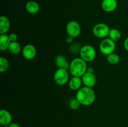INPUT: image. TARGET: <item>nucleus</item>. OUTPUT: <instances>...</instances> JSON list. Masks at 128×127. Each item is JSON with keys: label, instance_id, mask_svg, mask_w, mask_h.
Masks as SVG:
<instances>
[{"label": "nucleus", "instance_id": "nucleus-1", "mask_svg": "<svg viewBox=\"0 0 128 127\" xmlns=\"http://www.w3.org/2000/svg\"><path fill=\"white\" fill-rule=\"evenodd\" d=\"M76 98L81 105L90 106L95 101L96 93L92 88L84 86L78 90Z\"/></svg>", "mask_w": 128, "mask_h": 127}, {"label": "nucleus", "instance_id": "nucleus-2", "mask_svg": "<svg viewBox=\"0 0 128 127\" xmlns=\"http://www.w3.org/2000/svg\"><path fill=\"white\" fill-rule=\"evenodd\" d=\"M87 64L86 61L81 57H77L72 60L70 63V73L74 77H82L87 71Z\"/></svg>", "mask_w": 128, "mask_h": 127}, {"label": "nucleus", "instance_id": "nucleus-3", "mask_svg": "<svg viewBox=\"0 0 128 127\" xmlns=\"http://www.w3.org/2000/svg\"><path fill=\"white\" fill-rule=\"evenodd\" d=\"M80 57L86 62H91L96 56L95 49L90 45H85L82 46L80 51Z\"/></svg>", "mask_w": 128, "mask_h": 127}, {"label": "nucleus", "instance_id": "nucleus-4", "mask_svg": "<svg viewBox=\"0 0 128 127\" xmlns=\"http://www.w3.org/2000/svg\"><path fill=\"white\" fill-rule=\"evenodd\" d=\"M116 44L114 41L111 39H104L101 41L100 45V49L101 53L105 56H108L111 54L114 53Z\"/></svg>", "mask_w": 128, "mask_h": 127}, {"label": "nucleus", "instance_id": "nucleus-5", "mask_svg": "<svg viewBox=\"0 0 128 127\" xmlns=\"http://www.w3.org/2000/svg\"><path fill=\"white\" fill-rule=\"evenodd\" d=\"M110 29L107 24L104 23H98L92 28V33L98 38H104L109 36Z\"/></svg>", "mask_w": 128, "mask_h": 127}, {"label": "nucleus", "instance_id": "nucleus-6", "mask_svg": "<svg viewBox=\"0 0 128 127\" xmlns=\"http://www.w3.org/2000/svg\"><path fill=\"white\" fill-rule=\"evenodd\" d=\"M54 80L58 85H64L69 80V73L67 70L58 68L54 74Z\"/></svg>", "mask_w": 128, "mask_h": 127}, {"label": "nucleus", "instance_id": "nucleus-7", "mask_svg": "<svg viewBox=\"0 0 128 127\" xmlns=\"http://www.w3.org/2000/svg\"><path fill=\"white\" fill-rule=\"evenodd\" d=\"M66 32L69 36L77 37L81 34V26L80 24L75 21H70L66 26Z\"/></svg>", "mask_w": 128, "mask_h": 127}, {"label": "nucleus", "instance_id": "nucleus-8", "mask_svg": "<svg viewBox=\"0 0 128 127\" xmlns=\"http://www.w3.org/2000/svg\"><path fill=\"white\" fill-rule=\"evenodd\" d=\"M81 77H82L81 78H82V83L86 87L92 88L96 85V77L94 73L86 72Z\"/></svg>", "mask_w": 128, "mask_h": 127}, {"label": "nucleus", "instance_id": "nucleus-9", "mask_svg": "<svg viewBox=\"0 0 128 127\" xmlns=\"http://www.w3.org/2000/svg\"><path fill=\"white\" fill-rule=\"evenodd\" d=\"M24 58L27 60H31L36 56V49L32 44H27L23 47L22 51Z\"/></svg>", "mask_w": 128, "mask_h": 127}, {"label": "nucleus", "instance_id": "nucleus-10", "mask_svg": "<svg viewBox=\"0 0 128 127\" xmlns=\"http://www.w3.org/2000/svg\"><path fill=\"white\" fill-rule=\"evenodd\" d=\"M118 6L117 0H102L101 7L105 12H111L114 11Z\"/></svg>", "mask_w": 128, "mask_h": 127}, {"label": "nucleus", "instance_id": "nucleus-11", "mask_svg": "<svg viewBox=\"0 0 128 127\" xmlns=\"http://www.w3.org/2000/svg\"><path fill=\"white\" fill-rule=\"evenodd\" d=\"M12 121V116L10 112L2 109L0 111V123L2 126L8 127Z\"/></svg>", "mask_w": 128, "mask_h": 127}, {"label": "nucleus", "instance_id": "nucleus-12", "mask_svg": "<svg viewBox=\"0 0 128 127\" xmlns=\"http://www.w3.org/2000/svg\"><path fill=\"white\" fill-rule=\"evenodd\" d=\"M82 81V78L80 77H72L68 82L69 87L71 90L74 91H78L81 88Z\"/></svg>", "mask_w": 128, "mask_h": 127}, {"label": "nucleus", "instance_id": "nucleus-13", "mask_svg": "<svg viewBox=\"0 0 128 127\" xmlns=\"http://www.w3.org/2000/svg\"><path fill=\"white\" fill-rule=\"evenodd\" d=\"M55 64L58 68H64V69L68 70L70 68V64H69L66 57L62 55H58L56 57Z\"/></svg>", "mask_w": 128, "mask_h": 127}, {"label": "nucleus", "instance_id": "nucleus-14", "mask_svg": "<svg viewBox=\"0 0 128 127\" xmlns=\"http://www.w3.org/2000/svg\"><path fill=\"white\" fill-rule=\"evenodd\" d=\"M10 27V21L7 17L2 16L0 17V34H5Z\"/></svg>", "mask_w": 128, "mask_h": 127}, {"label": "nucleus", "instance_id": "nucleus-15", "mask_svg": "<svg viewBox=\"0 0 128 127\" xmlns=\"http://www.w3.org/2000/svg\"><path fill=\"white\" fill-rule=\"evenodd\" d=\"M25 7L28 12L31 14L38 13L40 9L39 4L34 1H30L26 2Z\"/></svg>", "mask_w": 128, "mask_h": 127}, {"label": "nucleus", "instance_id": "nucleus-16", "mask_svg": "<svg viewBox=\"0 0 128 127\" xmlns=\"http://www.w3.org/2000/svg\"><path fill=\"white\" fill-rule=\"evenodd\" d=\"M9 36L6 34H1L0 36V49L1 51L8 49V47L11 44Z\"/></svg>", "mask_w": 128, "mask_h": 127}, {"label": "nucleus", "instance_id": "nucleus-17", "mask_svg": "<svg viewBox=\"0 0 128 127\" xmlns=\"http://www.w3.org/2000/svg\"><path fill=\"white\" fill-rule=\"evenodd\" d=\"M8 50L12 54H18L21 50V45L17 41L11 42L8 47Z\"/></svg>", "mask_w": 128, "mask_h": 127}, {"label": "nucleus", "instance_id": "nucleus-18", "mask_svg": "<svg viewBox=\"0 0 128 127\" xmlns=\"http://www.w3.org/2000/svg\"><path fill=\"white\" fill-rule=\"evenodd\" d=\"M109 36H110V39L116 42L121 39V32L117 29H110Z\"/></svg>", "mask_w": 128, "mask_h": 127}, {"label": "nucleus", "instance_id": "nucleus-19", "mask_svg": "<svg viewBox=\"0 0 128 127\" xmlns=\"http://www.w3.org/2000/svg\"><path fill=\"white\" fill-rule=\"evenodd\" d=\"M107 61L110 64L112 65H116L119 63L120 61V56L115 53H112L107 56Z\"/></svg>", "mask_w": 128, "mask_h": 127}, {"label": "nucleus", "instance_id": "nucleus-20", "mask_svg": "<svg viewBox=\"0 0 128 127\" xmlns=\"http://www.w3.org/2000/svg\"><path fill=\"white\" fill-rule=\"evenodd\" d=\"M0 65H1V67H0V72H4L7 70L10 66L8 61L3 57H0Z\"/></svg>", "mask_w": 128, "mask_h": 127}, {"label": "nucleus", "instance_id": "nucleus-21", "mask_svg": "<svg viewBox=\"0 0 128 127\" xmlns=\"http://www.w3.org/2000/svg\"><path fill=\"white\" fill-rule=\"evenodd\" d=\"M69 105H70V107L72 110H78L79 108H80V103L79 102V101L76 99V98H72V99L70 100V103H69Z\"/></svg>", "mask_w": 128, "mask_h": 127}, {"label": "nucleus", "instance_id": "nucleus-22", "mask_svg": "<svg viewBox=\"0 0 128 127\" xmlns=\"http://www.w3.org/2000/svg\"><path fill=\"white\" fill-rule=\"evenodd\" d=\"M9 37L11 42H16L18 39L17 34L15 33H11V34L9 35Z\"/></svg>", "mask_w": 128, "mask_h": 127}, {"label": "nucleus", "instance_id": "nucleus-23", "mask_svg": "<svg viewBox=\"0 0 128 127\" xmlns=\"http://www.w3.org/2000/svg\"><path fill=\"white\" fill-rule=\"evenodd\" d=\"M124 47L125 49L128 51V37L125 39L124 42Z\"/></svg>", "mask_w": 128, "mask_h": 127}, {"label": "nucleus", "instance_id": "nucleus-24", "mask_svg": "<svg viewBox=\"0 0 128 127\" xmlns=\"http://www.w3.org/2000/svg\"><path fill=\"white\" fill-rule=\"evenodd\" d=\"M73 41V37H71V36H68L66 39V42H68V44H71Z\"/></svg>", "mask_w": 128, "mask_h": 127}, {"label": "nucleus", "instance_id": "nucleus-25", "mask_svg": "<svg viewBox=\"0 0 128 127\" xmlns=\"http://www.w3.org/2000/svg\"><path fill=\"white\" fill-rule=\"evenodd\" d=\"M8 127H21L18 123H11L8 126Z\"/></svg>", "mask_w": 128, "mask_h": 127}, {"label": "nucleus", "instance_id": "nucleus-26", "mask_svg": "<svg viewBox=\"0 0 128 127\" xmlns=\"http://www.w3.org/2000/svg\"><path fill=\"white\" fill-rule=\"evenodd\" d=\"M87 72H90V73H94V69L92 67H88L87 68Z\"/></svg>", "mask_w": 128, "mask_h": 127}, {"label": "nucleus", "instance_id": "nucleus-27", "mask_svg": "<svg viewBox=\"0 0 128 127\" xmlns=\"http://www.w3.org/2000/svg\"><path fill=\"white\" fill-rule=\"evenodd\" d=\"M4 127V126H1V127Z\"/></svg>", "mask_w": 128, "mask_h": 127}]
</instances>
